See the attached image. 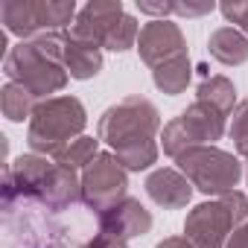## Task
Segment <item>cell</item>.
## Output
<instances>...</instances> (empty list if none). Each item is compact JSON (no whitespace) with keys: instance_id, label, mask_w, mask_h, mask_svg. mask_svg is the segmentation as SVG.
Here are the masks:
<instances>
[{"instance_id":"6da1fadb","label":"cell","mask_w":248,"mask_h":248,"mask_svg":"<svg viewBox=\"0 0 248 248\" xmlns=\"http://www.w3.org/2000/svg\"><path fill=\"white\" fill-rule=\"evenodd\" d=\"M158 129H161L158 108L143 96H126L102 114L99 140L114 149L117 161L126 170L140 172L158 161V143H155Z\"/></svg>"},{"instance_id":"7a4b0ae2","label":"cell","mask_w":248,"mask_h":248,"mask_svg":"<svg viewBox=\"0 0 248 248\" xmlns=\"http://www.w3.org/2000/svg\"><path fill=\"white\" fill-rule=\"evenodd\" d=\"M64 41H67V32H50L32 41L15 44L3 59V73L9 76V82L24 85L35 96H50L62 91L67 85Z\"/></svg>"},{"instance_id":"3957f363","label":"cell","mask_w":248,"mask_h":248,"mask_svg":"<svg viewBox=\"0 0 248 248\" xmlns=\"http://www.w3.org/2000/svg\"><path fill=\"white\" fill-rule=\"evenodd\" d=\"M85 123H88V114L76 96H50L38 102V108L30 117L27 143L35 155L56 158L67 143L82 138Z\"/></svg>"},{"instance_id":"277c9868","label":"cell","mask_w":248,"mask_h":248,"mask_svg":"<svg viewBox=\"0 0 248 248\" xmlns=\"http://www.w3.org/2000/svg\"><path fill=\"white\" fill-rule=\"evenodd\" d=\"M248 222V199L242 193H225L216 202H204L187 213L184 236L193 248H225L228 236Z\"/></svg>"},{"instance_id":"5b68a950","label":"cell","mask_w":248,"mask_h":248,"mask_svg":"<svg viewBox=\"0 0 248 248\" xmlns=\"http://www.w3.org/2000/svg\"><path fill=\"white\" fill-rule=\"evenodd\" d=\"M225 135V114L219 108H213L210 102L196 99L181 117L170 120L164 126V152L170 158H181L187 149L196 146H207L213 140H219Z\"/></svg>"},{"instance_id":"8992f818","label":"cell","mask_w":248,"mask_h":248,"mask_svg":"<svg viewBox=\"0 0 248 248\" xmlns=\"http://www.w3.org/2000/svg\"><path fill=\"white\" fill-rule=\"evenodd\" d=\"M178 170L187 175V181L202 190V193H213V196H225L233 193L236 181L242 178V167L239 158H233L231 152H222L216 146H196L187 149L181 158H175Z\"/></svg>"},{"instance_id":"52a82bcc","label":"cell","mask_w":248,"mask_h":248,"mask_svg":"<svg viewBox=\"0 0 248 248\" xmlns=\"http://www.w3.org/2000/svg\"><path fill=\"white\" fill-rule=\"evenodd\" d=\"M73 15V3H50V0H3L0 3V18H3L6 30L21 35V41L64 32Z\"/></svg>"},{"instance_id":"ba28073f","label":"cell","mask_w":248,"mask_h":248,"mask_svg":"<svg viewBox=\"0 0 248 248\" xmlns=\"http://www.w3.org/2000/svg\"><path fill=\"white\" fill-rule=\"evenodd\" d=\"M126 190H129V175L114 152H99L82 172V202L96 213V219L123 199H129Z\"/></svg>"},{"instance_id":"9c48e42d","label":"cell","mask_w":248,"mask_h":248,"mask_svg":"<svg viewBox=\"0 0 248 248\" xmlns=\"http://www.w3.org/2000/svg\"><path fill=\"white\" fill-rule=\"evenodd\" d=\"M138 50H140V59L155 70L158 64H164L170 59L187 56V41H184V32L178 30V24H172V21H152V24H146L140 30Z\"/></svg>"},{"instance_id":"30bf717a","label":"cell","mask_w":248,"mask_h":248,"mask_svg":"<svg viewBox=\"0 0 248 248\" xmlns=\"http://www.w3.org/2000/svg\"><path fill=\"white\" fill-rule=\"evenodd\" d=\"M149 228H152V213L132 196L99 216V233L123 239V242H129L132 236L149 233Z\"/></svg>"},{"instance_id":"8fae6325","label":"cell","mask_w":248,"mask_h":248,"mask_svg":"<svg viewBox=\"0 0 248 248\" xmlns=\"http://www.w3.org/2000/svg\"><path fill=\"white\" fill-rule=\"evenodd\" d=\"M126 15L123 12V3H88L85 9H79L73 27H70V35L79 38V41H91L96 47L105 44L108 32L120 24V18Z\"/></svg>"},{"instance_id":"7c38bea8","label":"cell","mask_w":248,"mask_h":248,"mask_svg":"<svg viewBox=\"0 0 248 248\" xmlns=\"http://www.w3.org/2000/svg\"><path fill=\"white\" fill-rule=\"evenodd\" d=\"M38 204H44L47 210L53 213H62V210H70L73 204L82 202V178H76V170H67V167H53L50 175L44 178L38 196H35Z\"/></svg>"},{"instance_id":"4fadbf2b","label":"cell","mask_w":248,"mask_h":248,"mask_svg":"<svg viewBox=\"0 0 248 248\" xmlns=\"http://www.w3.org/2000/svg\"><path fill=\"white\" fill-rule=\"evenodd\" d=\"M146 193H149V199L155 204L178 210V207H187V202L193 196V184L187 181V175L181 170L161 167L146 178Z\"/></svg>"},{"instance_id":"5bb4252c","label":"cell","mask_w":248,"mask_h":248,"mask_svg":"<svg viewBox=\"0 0 248 248\" xmlns=\"http://www.w3.org/2000/svg\"><path fill=\"white\" fill-rule=\"evenodd\" d=\"M102 67V47L91 44V41H79L67 32L64 41V70L73 79H91L96 76Z\"/></svg>"},{"instance_id":"9a60e30c","label":"cell","mask_w":248,"mask_h":248,"mask_svg":"<svg viewBox=\"0 0 248 248\" xmlns=\"http://www.w3.org/2000/svg\"><path fill=\"white\" fill-rule=\"evenodd\" d=\"M210 56L228 67L248 62V35L239 32L236 27H219L210 35Z\"/></svg>"},{"instance_id":"2e32d148","label":"cell","mask_w":248,"mask_h":248,"mask_svg":"<svg viewBox=\"0 0 248 248\" xmlns=\"http://www.w3.org/2000/svg\"><path fill=\"white\" fill-rule=\"evenodd\" d=\"M35 93H30L24 85L18 82H6L3 91H0V108H3V117L12 120V123H21L27 117H32V111L38 108L35 105Z\"/></svg>"},{"instance_id":"e0dca14e","label":"cell","mask_w":248,"mask_h":248,"mask_svg":"<svg viewBox=\"0 0 248 248\" xmlns=\"http://www.w3.org/2000/svg\"><path fill=\"white\" fill-rule=\"evenodd\" d=\"M152 79H155V85L164 93H170V96L181 93L187 88V82H190V59L187 56H178V59H170L164 64H158L152 70Z\"/></svg>"},{"instance_id":"ac0fdd59","label":"cell","mask_w":248,"mask_h":248,"mask_svg":"<svg viewBox=\"0 0 248 248\" xmlns=\"http://www.w3.org/2000/svg\"><path fill=\"white\" fill-rule=\"evenodd\" d=\"M196 99L210 102V105H213V108H219L225 117H231V114H233L236 88H233V82H231V79H225V76H210V79H204V82L196 88Z\"/></svg>"},{"instance_id":"d6986e66","label":"cell","mask_w":248,"mask_h":248,"mask_svg":"<svg viewBox=\"0 0 248 248\" xmlns=\"http://www.w3.org/2000/svg\"><path fill=\"white\" fill-rule=\"evenodd\" d=\"M96 146H99V138H76L73 143H67L59 155H56V164L59 167H67V170H79V167H88L99 152H96Z\"/></svg>"},{"instance_id":"ffe728a7","label":"cell","mask_w":248,"mask_h":248,"mask_svg":"<svg viewBox=\"0 0 248 248\" xmlns=\"http://www.w3.org/2000/svg\"><path fill=\"white\" fill-rule=\"evenodd\" d=\"M228 132H231V138H233V140H242V138L248 135V99H242V102L233 108Z\"/></svg>"},{"instance_id":"44dd1931","label":"cell","mask_w":248,"mask_h":248,"mask_svg":"<svg viewBox=\"0 0 248 248\" xmlns=\"http://www.w3.org/2000/svg\"><path fill=\"white\" fill-rule=\"evenodd\" d=\"M222 15L248 32V3H222Z\"/></svg>"},{"instance_id":"7402d4cb","label":"cell","mask_w":248,"mask_h":248,"mask_svg":"<svg viewBox=\"0 0 248 248\" xmlns=\"http://www.w3.org/2000/svg\"><path fill=\"white\" fill-rule=\"evenodd\" d=\"M79 248H129L123 239H114V236H105V233H93V239L82 242Z\"/></svg>"},{"instance_id":"603a6c76","label":"cell","mask_w":248,"mask_h":248,"mask_svg":"<svg viewBox=\"0 0 248 248\" xmlns=\"http://www.w3.org/2000/svg\"><path fill=\"white\" fill-rule=\"evenodd\" d=\"M225 248H248V222H245V225H239V228L228 236Z\"/></svg>"},{"instance_id":"cb8c5ba5","label":"cell","mask_w":248,"mask_h":248,"mask_svg":"<svg viewBox=\"0 0 248 248\" xmlns=\"http://www.w3.org/2000/svg\"><path fill=\"white\" fill-rule=\"evenodd\" d=\"M213 9V3H202V6H184V3H172V12H178V15H204V12H210Z\"/></svg>"},{"instance_id":"d4e9b609","label":"cell","mask_w":248,"mask_h":248,"mask_svg":"<svg viewBox=\"0 0 248 248\" xmlns=\"http://www.w3.org/2000/svg\"><path fill=\"white\" fill-rule=\"evenodd\" d=\"M155 248H193V242H190L187 236H170V239L158 242Z\"/></svg>"},{"instance_id":"484cf974","label":"cell","mask_w":248,"mask_h":248,"mask_svg":"<svg viewBox=\"0 0 248 248\" xmlns=\"http://www.w3.org/2000/svg\"><path fill=\"white\" fill-rule=\"evenodd\" d=\"M236 152H239V158H245V161H248V135H245L242 140H236Z\"/></svg>"}]
</instances>
